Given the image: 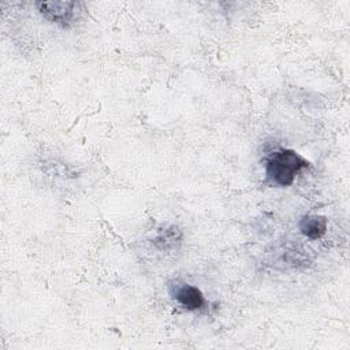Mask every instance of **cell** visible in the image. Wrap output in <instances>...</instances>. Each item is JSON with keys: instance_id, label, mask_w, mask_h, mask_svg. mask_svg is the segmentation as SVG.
Here are the masks:
<instances>
[{"instance_id": "obj_4", "label": "cell", "mask_w": 350, "mask_h": 350, "mask_svg": "<svg viewBox=\"0 0 350 350\" xmlns=\"http://www.w3.org/2000/svg\"><path fill=\"white\" fill-rule=\"evenodd\" d=\"M299 230L310 239L321 238L327 231V219L323 216H305L299 221Z\"/></svg>"}, {"instance_id": "obj_5", "label": "cell", "mask_w": 350, "mask_h": 350, "mask_svg": "<svg viewBox=\"0 0 350 350\" xmlns=\"http://www.w3.org/2000/svg\"><path fill=\"white\" fill-rule=\"evenodd\" d=\"M176 232H179V231H178V228H175V227H171V230H164V232H161V234L154 239V242H156V243H163L164 247H167L168 245H174L175 241L180 239V235L176 237Z\"/></svg>"}, {"instance_id": "obj_3", "label": "cell", "mask_w": 350, "mask_h": 350, "mask_svg": "<svg viewBox=\"0 0 350 350\" xmlns=\"http://www.w3.org/2000/svg\"><path fill=\"white\" fill-rule=\"evenodd\" d=\"M172 294H174V298L187 310H197L205 305L204 294L196 286H191L187 283L176 284L175 291Z\"/></svg>"}, {"instance_id": "obj_1", "label": "cell", "mask_w": 350, "mask_h": 350, "mask_svg": "<svg viewBox=\"0 0 350 350\" xmlns=\"http://www.w3.org/2000/svg\"><path fill=\"white\" fill-rule=\"evenodd\" d=\"M309 165L301 154L291 149H280L273 152L267 160L265 175L267 180L275 186L286 187L294 182L295 175Z\"/></svg>"}, {"instance_id": "obj_2", "label": "cell", "mask_w": 350, "mask_h": 350, "mask_svg": "<svg viewBox=\"0 0 350 350\" xmlns=\"http://www.w3.org/2000/svg\"><path fill=\"white\" fill-rule=\"evenodd\" d=\"M79 3L75 1H41L37 3L40 12L49 21L62 26H68L74 18Z\"/></svg>"}]
</instances>
